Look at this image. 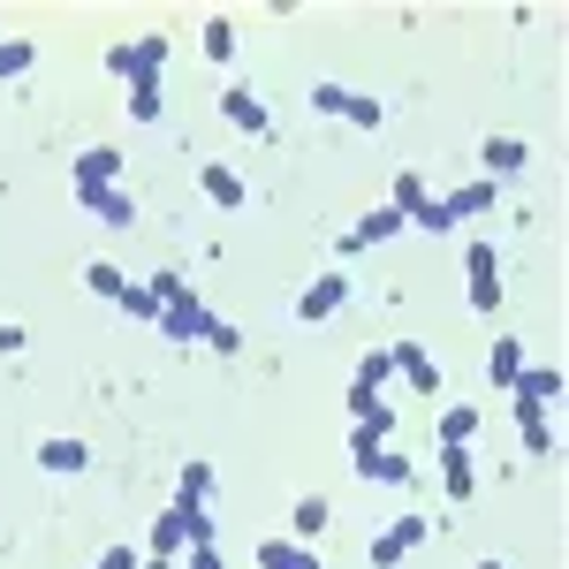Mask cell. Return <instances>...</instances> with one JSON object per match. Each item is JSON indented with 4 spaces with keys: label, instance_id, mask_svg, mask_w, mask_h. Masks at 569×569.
<instances>
[{
    "label": "cell",
    "instance_id": "1",
    "mask_svg": "<svg viewBox=\"0 0 569 569\" xmlns=\"http://www.w3.org/2000/svg\"><path fill=\"white\" fill-rule=\"evenodd\" d=\"M107 69H114L122 84H160V69H168V39H160V31H144V39L107 46Z\"/></svg>",
    "mask_w": 569,
    "mask_h": 569
},
{
    "label": "cell",
    "instance_id": "2",
    "mask_svg": "<svg viewBox=\"0 0 569 569\" xmlns=\"http://www.w3.org/2000/svg\"><path fill=\"white\" fill-rule=\"evenodd\" d=\"M350 471H357V479H372V486H410V456H395L388 440L350 433Z\"/></svg>",
    "mask_w": 569,
    "mask_h": 569
},
{
    "label": "cell",
    "instance_id": "3",
    "mask_svg": "<svg viewBox=\"0 0 569 569\" xmlns=\"http://www.w3.org/2000/svg\"><path fill=\"white\" fill-rule=\"evenodd\" d=\"M342 305H350V273H342V266H327V273H311V281H305L297 319H305V327H319V319H335Z\"/></svg>",
    "mask_w": 569,
    "mask_h": 569
},
{
    "label": "cell",
    "instance_id": "4",
    "mask_svg": "<svg viewBox=\"0 0 569 569\" xmlns=\"http://www.w3.org/2000/svg\"><path fill=\"white\" fill-rule=\"evenodd\" d=\"M410 547H426V509H410V517H395V525L380 531L372 547H365V562H372V569H395L402 555H410Z\"/></svg>",
    "mask_w": 569,
    "mask_h": 569
},
{
    "label": "cell",
    "instance_id": "5",
    "mask_svg": "<svg viewBox=\"0 0 569 569\" xmlns=\"http://www.w3.org/2000/svg\"><path fill=\"white\" fill-rule=\"evenodd\" d=\"M463 289H471V311L501 305V259H493V243H471L463 251Z\"/></svg>",
    "mask_w": 569,
    "mask_h": 569
},
{
    "label": "cell",
    "instance_id": "6",
    "mask_svg": "<svg viewBox=\"0 0 569 569\" xmlns=\"http://www.w3.org/2000/svg\"><path fill=\"white\" fill-rule=\"evenodd\" d=\"M206 327H213V311L198 305V297H190V289H182L176 305L160 311V335H168V342H206Z\"/></svg>",
    "mask_w": 569,
    "mask_h": 569
},
{
    "label": "cell",
    "instance_id": "7",
    "mask_svg": "<svg viewBox=\"0 0 569 569\" xmlns=\"http://www.w3.org/2000/svg\"><path fill=\"white\" fill-rule=\"evenodd\" d=\"M77 206H84L91 220H107V228H130L137 206H130V190L122 182H99V190H77Z\"/></svg>",
    "mask_w": 569,
    "mask_h": 569
},
{
    "label": "cell",
    "instance_id": "8",
    "mask_svg": "<svg viewBox=\"0 0 569 569\" xmlns=\"http://www.w3.org/2000/svg\"><path fill=\"white\" fill-rule=\"evenodd\" d=\"M198 190L213 198L220 213H243V198H251V190H243V176H236L228 160H206V168H198Z\"/></svg>",
    "mask_w": 569,
    "mask_h": 569
},
{
    "label": "cell",
    "instance_id": "9",
    "mask_svg": "<svg viewBox=\"0 0 569 569\" xmlns=\"http://www.w3.org/2000/svg\"><path fill=\"white\" fill-rule=\"evenodd\" d=\"M440 486H448V501H471L479 493V448H440Z\"/></svg>",
    "mask_w": 569,
    "mask_h": 569
},
{
    "label": "cell",
    "instance_id": "10",
    "mask_svg": "<svg viewBox=\"0 0 569 569\" xmlns=\"http://www.w3.org/2000/svg\"><path fill=\"white\" fill-rule=\"evenodd\" d=\"M220 114L236 122V130H251V137H266V99L251 84H220Z\"/></svg>",
    "mask_w": 569,
    "mask_h": 569
},
{
    "label": "cell",
    "instance_id": "11",
    "mask_svg": "<svg viewBox=\"0 0 569 569\" xmlns=\"http://www.w3.org/2000/svg\"><path fill=\"white\" fill-rule=\"evenodd\" d=\"M440 206H448V220H456V228H463V220H486V213H493V206H501V190L479 176V182H463V190H448Z\"/></svg>",
    "mask_w": 569,
    "mask_h": 569
},
{
    "label": "cell",
    "instance_id": "12",
    "mask_svg": "<svg viewBox=\"0 0 569 569\" xmlns=\"http://www.w3.org/2000/svg\"><path fill=\"white\" fill-rule=\"evenodd\" d=\"M395 380V357L388 350H365V365H357V380H350V410H365V402H380V388Z\"/></svg>",
    "mask_w": 569,
    "mask_h": 569
},
{
    "label": "cell",
    "instance_id": "13",
    "mask_svg": "<svg viewBox=\"0 0 569 569\" xmlns=\"http://www.w3.org/2000/svg\"><path fill=\"white\" fill-rule=\"evenodd\" d=\"M479 433H486L479 402H448V410H440V448H471Z\"/></svg>",
    "mask_w": 569,
    "mask_h": 569
},
{
    "label": "cell",
    "instance_id": "14",
    "mask_svg": "<svg viewBox=\"0 0 569 569\" xmlns=\"http://www.w3.org/2000/svg\"><path fill=\"white\" fill-rule=\"evenodd\" d=\"M84 463H91V448H84V440H69V433L39 440V471H53V479H77Z\"/></svg>",
    "mask_w": 569,
    "mask_h": 569
},
{
    "label": "cell",
    "instance_id": "15",
    "mask_svg": "<svg viewBox=\"0 0 569 569\" xmlns=\"http://www.w3.org/2000/svg\"><path fill=\"white\" fill-rule=\"evenodd\" d=\"M99 182H122V144H91V152H77V190H99Z\"/></svg>",
    "mask_w": 569,
    "mask_h": 569
},
{
    "label": "cell",
    "instance_id": "16",
    "mask_svg": "<svg viewBox=\"0 0 569 569\" xmlns=\"http://www.w3.org/2000/svg\"><path fill=\"white\" fill-rule=\"evenodd\" d=\"M517 440H525V456H555V426H547V402H525V395H517Z\"/></svg>",
    "mask_w": 569,
    "mask_h": 569
},
{
    "label": "cell",
    "instance_id": "17",
    "mask_svg": "<svg viewBox=\"0 0 569 569\" xmlns=\"http://www.w3.org/2000/svg\"><path fill=\"white\" fill-rule=\"evenodd\" d=\"M525 160H531V144H525V137H486V144H479V168H486V182H493V176H517Z\"/></svg>",
    "mask_w": 569,
    "mask_h": 569
},
{
    "label": "cell",
    "instance_id": "18",
    "mask_svg": "<svg viewBox=\"0 0 569 569\" xmlns=\"http://www.w3.org/2000/svg\"><path fill=\"white\" fill-rule=\"evenodd\" d=\"M395 372H402V380H410V388H426V395H440V365L426 350H418V342H395Z\"/></svg>",
    "mask_w": 569,
    "mask_h": 569
},
{
    "label": "cell",
    "instance_id": "19",
    "mask_svg": "<svg viewBox=\"0 0 569 569\" xmlns=\"http://www.w3.org/2000/svg\"><path fill=\"white\" fill-rule=\"evenodd\" d=\"M144 555H160V562L190 555V539H182V509H160V517H152V539H144Z\"/></svg>",
    "mask_w": 569,
    "mask_h": 569
},
{
    "label": "cell",
    "instance_id": "20",
    "mask_svg": "<svg viewBox=\"0 0 569 569\" xmlns=\"http://www.w3.org/2000/svg\"><path fill=\"white\" fill-rule=\"evenodd\" d=\"M388 236H402V213H395V206H372V213H365V220L350 228V243H357V251H372V243H388Z\"/></svg>",
    "mask_w": 569,
    "mask_h": 569
},
{
    "label": "cell",
    "instance_id": "21",
    "mask_svg": "<svg viewBox=\"0 0 569 569\" xmlns=\"http://www.w3.org/2000/svg\"><path fill=\"white\" fill-rule=\"evenodd\" d=\"M509 395H525V402H555V395H562V365H525Z\"/></svg>",
    "mask_w": 569,
    "mask_h": 569
},
{
    "label": "cell",
    "instance_id": "22",
    "mask_svg": "<svg viewBox=\"0 0 569 569\" xmlns=\"http://www.w3.org/2000/svg\"><path fill=\"white\" fill-rule=\"evenodd\" d=\"M517 372H525V350L501 335V342L486 350V388H517Z\"/></svg>",
    "mask_w": 569,
    "mask_h": 569
},
{
    "label": "cell",
    "instance_id": "23",
    "mask_svg": "<svg viewBox=\"0 0 569 569\" xmlns=\"http://www.w3.org/2000/svg\"><path fill=\"white\" fill-rule=\"evenodd\" d=\"M259 569H327L311 547H297V539H266L259 547Z\"/></svg>",
    "mask_w": 569,
    "mask_h": 569
},
{
    "label": "cell",
    "instance_id": "24",
    "mask_svg": "<svg viewBox=\"0 0 569 569\" xmlns=\"http://www.w3.org/2000/svg\"><path fill=\"white\" fill-rule=\"evenodd\" d=\"M176 509H182V539H190V547H213V509L190 501V493H176Z\"/></svg>",
    "mask_w": 569,
    "mask_h": 569
},
{
    "label": "cell",
    "instance_id": "25",
    "mask_svg": "<svg viewBox=\"0 0 569 569\" xmlns=\"http://www.w3.org/2000/svg\"><path fill=\"white\" fill-rule=\"evenodd\" d=\"M84 281H91V297H107V305H122V297L137 289V281L122 273V266H84Z\"/></svg>",
    "mask_w": 569,
    "mask_h": 569
},
{
    "label": "cell",
    "instance_id": "26",
    "mask_svg": "<svg viewBox=\"0 0 569 569\" xmlns=\"http://www.w3.org/2000/svg\"><path fill=\"white\" fill-rule=\"evenodd\" d=\"M206 61H236V16H206Z\"/></svg>",
    "mask_w": 569,
    "mask_h": 569
},
{
    "label": "cell",
    "instance_id": "27",
    "mask_svg": "<svg viewBox=\"0 0 569 569\" xmlns=\"http://www.w3.org/2000/svg\"><path fill=\"white\" fill-rule=\"evenodd\" d=\"M289 517H297V547H311V539H319V531H327V517H335V509H327V501H319V493H305V501H297V509H289Z\"/></svg>",
    "mask_w": 569,
    "mask_h": 569
},
{
    "label": "cell",
    "instance_id": "28",
    "mask_svg": "<svg viewBox=\"0 0 569 569\" xmlns=\"http://www.w3.org/2000/svg\"><path fill=\"white\" fill-rule=\"evenodd\" d=\"M426 198H433V190H426V176H418V168H402V176H395V213H402V220L418 213Z\"/></svg>",
    "mask_w": 569,
    "mask_h": 569
},
{
    "label": "cell",
    "instance_id": "29",
    "mask_svg": "<svg viewBox=\"0 0 569 569\" xmlns=\"http://www.w3.org/2000/svg\"><path fill=\"white\" fill-rule=\"evenodd\" d=\"M31 61H39L31 39H0V77H31Z\"/></svg>",
    "mask_w": 569,
    "mask_h": 569
},
{
    "label": "cell",
    "instance_id": "30",
    "mask_svg": "<svg viewBox=\"0 0 569 569\" xmlns=\"http://www.w3.org/2000/svg\"><path fill=\"white\" fill-rule=\"evenodd\" d=\"M402 228H418V236H448L456 220H448V206H440V198H426V206H418V213L402 220Z\"/></svg>",
    "mask_w": 569,
    "mask_h": 569
},
{
    "label": "cell",
    "instance_id": "31",
    "mask_svg": "<svg viewBox=\"0 0 569 569\" xmlns=\"http://www.w3.org/2000/svg\"><path fill=\"white\" fill-rule=\"evenodd\" d=\"M342 122H357V130H380V99H372V91H350V99H342Z\"/></svg>",
    "mask_w": 569,
    "mask_h": 569
},
{
    "label": "cell",
    "instance_id": "32",
    "mask_svg": "<svg viewBox=\"0 0 569 569\" xmlns=\"http://www.w3.org/2000/svg\"><path fill=\"white\" fill-rule=\"evenodd\" d=\"M182 493H190V501H213V463H206V456L182 463Z\"/></svg>",
    "mask_w": 569,
    "mask_h": 569
},
{
    "label": "cell",
    "instance_id": "33",
    "mask_svg": "<svg viewBox=\"0 0 569 569\" xmlns=\"http://www.w3.org/2000/svg\"><path fill=\"white\" fill-rule=\"evenodd\" d=\"M160 107H168L160 84H130V122H160Z\"/></svg>",
    "mask_w": 569,
    "mask_h": 569
},
{
    "label": "cell",
    "instance_id": "34",
    "mask_svg": "<svg viewBox=\"0 0 569 569\" xmlns=\"http://www.w3.org/2000/svg\"><path fill=\"white\" fill-rule=\"evenodd\" d=\"M388 426H395L388 402H365V410H357V433H365V440H388Z\"/></svg>",
    "mask_w": 569,
    "mask_h": 569
},
{
    "label": "cell",
    "instance_id": "35",
    "mask_svg": "<svg viewBox=\"0 0 569 569\" xmlns=\"http://www.w3.org/2000/svg\"><path fill=\"white\" fill-rule=\"evenodd\" d=\"M206 350H220V357H243V327L213 319V327H206Z\"/></svg>",
    "mask_w": 569,
    "mask_h": 569
},
{
    "label": "cell",
    "instance_id": "36",
    "mask_svg": "<svg viewBox=\"0 0 569 569\" xmlns=\"http://www.w3.org/2000/svg\"><path fill=\"white\" fill-rule=\"evenodd\" d=\"M122 311H130L137 327H160V297H152V289H130V297H122Z\"/></svg>",
    "mask_w": 569,
    "mask_h": 569
},
{
    "label": "cell",
    "instance_id": "37",
    "mask_svg": "<svg viewBox=\"0 0 569 569\" xmlns=\"http://www.w3.org/2000/svg\"><path fill=\"white\" fill-rule=\"evenodd\" d=\"M144 289H152V297H160V311H168V305H176V297H182V273H176V266H160V273H152Z\"/></svg>",
    "mask_w": 569,
    "mask_h": 569
},
{
    "label": "cell",
    "instance_id": "38",
    "mask_svg": "<svg viewBox=\"0 0 569 569\" xmlns=\"http://www.w3.org/2000/svg\"><path fill=\"white\" fill-rule=\"evenodd\" d=\"M342 99H350L342 84H311V114H342Z\"/></svg>",
    "mask_w": 569,
    "mask_h": 569
},
{
    "label": "cell",
    "instance_id": "39",
    "mask_svg": "<svg viewBox=\"0 0 569 569\" xmlns=\"http://www.w3.org/2000/svg\"><path fill=\"white\" fill-rule=\"evenodd\" d=\"M144 562V547H107V555H99V569H137Z\"/></svg>",
    "mask_w": 569,
    "mask_h": 569
},
{
    "label": "cell",
    "instance_id": "40",
    "mask_svg": "<svg viewBox=\"0 0 569 569\" xmlns=\"http://www.w3.org/2000/svg\"><path fill=\"white\" fill-rule=\"evenodd\" d=\"M190 569H228V562H220V547H190Z\"/></svg>",
    "mask_w": 569,
    "mask_h": 569
},
{
    "label": "cell",
    "instance_id": "41",
    "mask_svg": "<svg viewBox=\"0 0 569 569\" xmlns=\"http://www.w3.org/2000/svg\"><path fill=\"white\" fill-rule=\"evenodd\" d=\"M137 569H176V562H160V555H144V562H137Z\"/></svg>",
    "mask_w": 569,
    "mask_h": 569
},
{
    "label": "cell",
    "instance_id": "42",
    "mask_svg": "<svg viewBox=\"0 0 569 569\" xmlns=\"http://www.w3.org/2000/svg\"><path fill=\"white\" fill-rule=\"evenodd\" d=\"M479 569H509V562H479Z\"/></svg>",
    "mask_w": 569,
    "mask_h": 569
}]
</instances>
